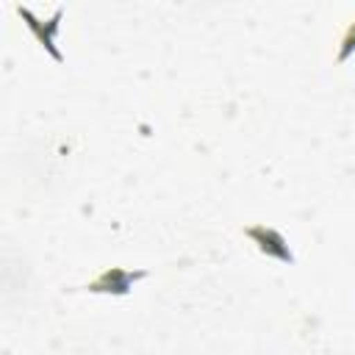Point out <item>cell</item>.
<instances>
[{"mask_svg": "<svg viewBox=\"0 0 355 355\" xmlns=\"http://www.w3.org/2000/svg\"><path fill=\"white\" fill-rule=\"evenodd\" d=\"M355 55V22H349V28L344 31V36H341V44H338V64H344L347 58H352Z\"/></svg>", "mask_w": 355, "mask_h": 355, "instance_id": "obj_4", "label": "cell"}, {"mask_svg": "<svg viewBox=\"0 0 355 355\" xmlns=\"http://www.w3.org/2000/svg\"><path fill=\"white\" fill-rule=\"evenodd\" d=\"M244 236L258 247V252H263L266 258L272 261H280V263H294V250L288 247L286 236L277 230V227H269V225H250L244 227Z\"/></svg>", "mask_w": 355, "mask_h": 355, "instance_id": "obj_3", "label": "cell"}, {"mask_svg": "<svg viewBox=\"0 0 355 355\" xmlns=\"http://www.w3.org/2000/svg\"><path fill=\"white\" fill-rule=\"evenodd\" d=\"M144 277H150V272L147 269H122V266H108V269H103L89 286H86V291H92V294H111V297H125V294H130V288L139 283V280H144Z\"/></svg>", "mask_w": 355, "mask_h": 355, "instance_id": "obj_1", "label": "cell"}, {"mask_svg": "<svg viewBox=\"0 0 355 355\" xmlns=\"http://www.w3.org/2000/svg\"><path fill=\"white\" fill-rule=\"evenodd\" d=\"M17 14L25 19V25H28V31L33 33V39L50 53V58L53 61H64V53L55 47V33H58V28H61V17H64V8H55L53 11V17L50 19H39L31 8H25V6H17Z\"/></svg>", "mask_w": 355, "mask_h": 355, "instance_id": "obj_2", "label": "cell"}]
</instances>
